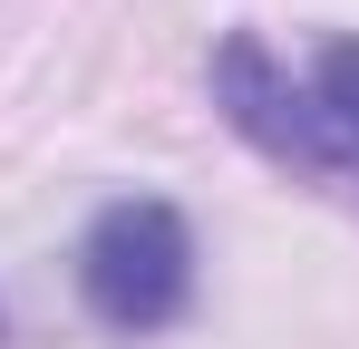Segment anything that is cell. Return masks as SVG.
Instances as JSON below:
<instances>
[{"instance_id":"cell-1","label":"cell","mask_w":359,"mask_h":349,"mask_svg":"<svg viewBox=\"0 0 359 349\" xmlns=\"http://www.w3.org/2000/svg\"><path fill=\"white\" fill-rule=\"evenodd\" d=\"M214 107L272 165H301L320 184L359 194V39H320V49L282 58L272 39L243 29L214 58Z\"/></svg>"},{"instance_id":"cell-2","label":"cell","mask_w":359,"mask_h":349,"mask_svg":"<svg viewBox=\"0 0 359 349\" xmlns=\"http://www.w3.org/2000/svg\"><path fill=\"white\" fill-rule=\"evenodd\" d=\"M78 301L117 340H146V330L184 320V301H194V233H184V214L156 204V194L107 204L88 224V242H78Z\"/></svg>"}]
</instances>
